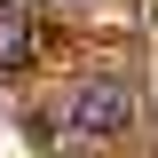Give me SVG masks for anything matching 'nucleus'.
Instances as JSON below:
<instances>
[{
	"label": "nucleus",
	"mask_w": 158,
	"mask_h": 158,
	"mask_svg": "<svg viewBox=\"0 0 158 158\" xmlns=\"http://www.w3.org/2000/svg\"><path fill=\"white\" fill-rule=\"evenodd\" d=\"M127 118H135V87H127L118 71L79 79V95H71V135H87V142H111V135H127Z\"/></svg>",
	"instance_id": "nucleus-1"
},
{
	"label": "nucleus",
	"mask_w": 158,
	"mask_h": 158,
	"mask_svg": "<svg viewBox=\"0 0 158 158\" xmlns=\"http://www.w3.org/2000/svg\"><path fill=\"white\" fill-rule=\"evenodd\" d=\"M32 56H40V32L24 16V0H0V71H24Z\"/></svg>",
	"instance_id": "nucleus-2"
}]
</instances>
